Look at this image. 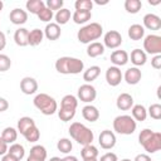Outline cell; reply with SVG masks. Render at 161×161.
<instances>
[{"label": "cell", "instance_id": "23", "mask_svg": "<svg viewBox=\"0 0 161 161\" xmlns=\"http://www.w3.org/2000/svg\"><path fill=\"white\" fill-rule=\"evenodd\" d=\"M128 38L131 40H141L143 36H145V28L141 25V24H132L130 28H128Z\"/></svg>", "mask_w": 161, "mask_h": 161}, {"label": "cell", "instance_id": "15", "mask_svg": "<svg viewBox=\"0 0 161 161\" xmlns=\"http://www.w3.org/2000/svg\"><path fill=\"white\" fill-rule=\"evenodd\" d=\"M130 60V55L126 50H113L112 54H111V62L113 63L114 67H122V65H126L127 62Z\"/></svg>", "mask_w": 161, "mask_h": 161}, {"label": "cell", "instance_id": "47", "mask_svg": "<svg viewBox=\"0 0 161 161\" xmlns=\"http://www.w3.org/2000/svg\"><path fill=\"white\" fill-rule=\"evenodd\" d=\"M133 161H152L151 157L147 155V153H138Z\"/></svg>", "mask_w": 161, "mask_h": 161}, {"label": "cell", "instance_id": "22", "mask_svg": "<svg viewBox=\"0 0 161 161\" xmlns=\"http://www.w3.org/2000/svg\"><path fill=\"white\" fill-rule=\"evenodd\" d=\"M28 36H29V30L26 28H19L14 33V42L19 47H26Z\"/></svg>", "mask_w": 161, "mask_h": 161}, {"label": "cell", "instance_id": "27", "mask_svg": "<svg viewBox=\"0 0 161 161\" xmlns=\"http://www.w3.org/2000/svg\"><path fill=\"white\" fill-rule=\"evenodd\" d=\"M101 74V68L98 65H91L88 69H86L83 72V80L86 83H92L93 80H96L98 78V75Z\"/></svg>", "mask_w": 161, "mask_h": 161}, {"label": "cell", "instance_id": "12", "mask_svg": "<svg viewBox=\"0 0 161 161\" xmlns=\"http://www.w3.org/2000/svg\"><path fill=\"white\" fill-rule=\"evenodd\" d=\"M20 89L24 94H34L38 91V82L33 77H24L20 80Z\"/></svg>", "mask_w": 161, "mask_h": 161}, {"label": "cell", "instance_id": "38", "mask_svg": "<svg viewBox=\"0 0 161 161\" xmlns=\"http://www.w3.org/2000/svg\"><path fill=\"white\" fill-rule=\"evenodd\" d=\"M23 136H24V138H25L28 142L34 143V142H36V141L39 140V137H40V131H39V128H38L36 126H34V127L29 128Z\"/></svg>", "mask_w": 161, "mask_h": 161}, {"label": "cell", "instance_id": "17", "mask_svg": "<svg viewBox=\"0 0 161 161\" xmlns=\"http://www.w3.org/2000/svg\"><path fill=\"white\" fill-rule=\"evenodd\" d=\"M78 107V99L73 94H65L60 101V111L75 112Z\"/></svg>", "mask_w": 161, "mask_h": 161}, {"label": "cell", "instance_id": "10", "mask_svg": "<svg viewBox=\"0 0 161 161\" xmlns=\"http://www.w3.org/2000/svg\"><path fill=\"white\" fill-rule=\"evenodd\" d=\"M122 44V35L117 30H109L103 36V45L108 49H117Z\"/></svg>", "mask_w": 161, "mask_h": 161}, {"label": "cell", "instance_id": "18", "mask_svg": "<svg viewBox=\"0 0 161 161\" xmlns=\"http://www.w3.org/2000/svg\"><path fill=\"white\" fill-rule=\"evenodd\" d=\"M43 31H44V36L48 40H57L60 38L62 34V29L57 23H48Z\"/></svg>", "mask_w": 161, "mask_h": 161}, {"label": "cell", "instance_id": "5", "mask_svg": "<svg viewBox=\"0 0 161 161\" xmlns=\"http://www.w3.org/2000/svg\"><path fill=\"white\" fill-rule=\"evenodd\" d=\"M34 106L45 116H52L58 111L57 101L47 93H39L33 99Z\"/></svg>", "mask_w": 161, "mask_h": 161}, {"label": "cell", "instance_id": "46", "mask_svg": "<svg viewBox=\"0 0 161 161\" xmlns=\"http://www.w3.org/2000/svg\"><path fill=\"white\" fill-rule=\"evenodd\" d=\"M8 148H9V146H8V143L1 138V136H0V156H4L5 153H8Z\"/></svg>", "mask_w": 161, "mask_h": 161}, {"label": "cell", "instance_id": "30", "mask_svg": "<svg viewBox=\"0 0 161 161\" xmlns=\"http://www.w3.org/2000/svg\"><path fill=\"white\" fill-rule=\"evenodd\" d=\"M98 148L96 146L91 145H86L83 146V148L80 150V156L83 160H89V158H97L98 157Z\"/></svg>", "mask_w": 161, "mask_h": 161}, {"label": "cell", "instance_id": "44", "mask_svg": "<svg viewBox=\"0 0 161 161\" xmlns=\"http://www.w3.org/2000/svg\"><path fill=\"white\" fill-rule=\"evenodd\" d=\"M98 161H118V157L114 152H107V153L102 155Z\"/></svg>", "mask_w": 161, "mask_h": 161}, {"label": "cell", "instance_id": "54", "mask_svg": "<svg viewBox=\"0 0 161 161\" xmlns=\"http://www.w3.org/2000/svg\"><path fill=\"white\" fill-rule=\"evenodd\" d=\"M49 161H63V160H62L60 157H57V156H54V157H52Z\"/></svg>", "mask_w": 161, "mask_h": 161}, {"label": "cell", "instance_id": "34", "mask_svg": "<svg viewBox=\"0 0 161 161\" xmlns=\"http://www.w3.org/2000/svg\"><path fill=\"white\" fill-rule=\"evenodd\" d=\"M8 153L13 155L15 158H18V160L20 161V160L25 156V148H24V146H23V145L14 142V143H11V145H10V147L8 148Z\"/></svg>", "mask_w": 161, "mask_h": 161}, {"label": "cell", "instance_id": "11", "mask_svg": "<svg viewBox=\"0 0 161 161\" xmlns=\"http://www.w3.org/2000/svg\"><path fill=\"white\" fill-rule=\"evenodd\" d=\"M122 78H123V74L118 67L112 65L106 70V80L111 87H117L121 83Z\"/></svg>", "mask_w": 161, "mask_h": 161}, {"label": "cell", "instance_id": "50", "mask_svg": "<svg viewBox=\"0 0 161 161\" xmlns=\"http://www.w3.org/2000/svg\"><path fill=\"white\" fill-rule=\"evenodd\" d=\"M1 161H19L18 158H15L13 155L10 153H5L4 156H1Z\"/></svg>", "mask_w": 161, "mask_h": 161}, {"label": "cell", "instance_id": "43", "mask_svg": "<svg viewBox=\"0 0 161 161\" xmlns=\"http://www.w3.org/2000/svg\"><path fill=\"white\" fill-rule=\"evenodd\" d=\"M63 4H64L63 0H47L45 6H47L48 9H50L52 11H54V10L58 11V10L63 9Z\"/></svg>", "mask_w": 161, "mask_h": 161}, {"label": "cell", "instance_id": "6", "mask_svg": "<svg viewBox=\"0 0 161 161\" xmlns=\"http://www.w3.org/2000/svg\"><path fill=\"white\" fill-rule=\"evenodd\" d=\"M136 127L137 122L128 114H121L113 119V131L119 135H132Z\"/></svg>", "mask_w": 161, "mask_h": 161}, {"label": "cell", "instance_id": "31", "mask_svg": "<svg viewBox=\"0 0 161 161\" xmlns=\"http://www.w3.org/2000/svg\"><path fill=\"white\" fill-rule=\"evenodd\" d=\"M54 18H55V23H57V24L60 26V25H64V24H67V23L70 20V18H72V14H70V10H68V9L63 8V9L58 10V11L55 13Z\"/></svg>", "mask_w": 161, "mask_h": 161}, {"label": "cell", "instance_id": "16", "mask_svg": "<svg viewBox=\"0 0 161 161\" xmlns=\"http://www.w3.org/2000/svg\"><path fill=\"white\" fill-rule=\"evenodd\" d=\"M123 78H125V80H126L127 84L135 86V84H137V83L141 80L142 73H141V70H140L137 67H131V68H128V69L125 72Z\"/></svg>", "mask_w": 161, "mask_h": 161}, {"label": "cell", "instance_id": "55", "mask_svg": "<svg viewBox=\"0 0 161 161\" xmlns=\"http://www.w3.org/2000/svg\"><path fill=\"white\" fill-rule=\"evenodd\" d=\"M3 8H4V3H3V1L0 0V11L3 10Z\"/></svg>", "mask_w": 161, "mask_h": 161}, {"label": "cell", "instance_id": "9", "mask_svg": "<svg viewBox=\"0 0 161 161\" xmlns=\"http://www.w3.org/2000/svg\"><path fill=\"white\" fill-rule=\"evenodd\" d=\"M116 135L113 131L111 130H103L101 133H99V137H98V143L99 146L103 148V150H111L116 146Z\"/></svg>", "mask_w": 161, "mask_h": 161}, {"label": "cell", "instance_id": "37", "mask_svg": "<svg viewBox=\"0 0 161 161\" xmlns=\"http://www.w3.org/2000/svg\"><path fill=\"white\" fill-rule=\"evenodd\" d=\"M57 148H58V151H60L62 153H65V155H68L70 151H72V148H73V145H72V141L69 140V138H60L58 142H57Z\"/></svg>", "mask_w": 161, "mask_h": 161}, {"label": "cell", "instance_id": "8", "mask_svg": "<svg viewBox=\"0 0 161 161\" xmlns=\"http://www.w3.org/2000/svg\"><path fill=\"white\" fill-rule=\"evenodd\" d=\"M96 97H97V91L92 84L84 83L78 88V99L80 102L91 103L96 99Z\"/></svg>", "mask_w": 161, "mask_h": 161}, {"label": "cell", "instance_id": "51", "mask_svg": "<svg viewBox=\"0 0 161 161\" xmlns=\"http://www.w3.org/2000/svg\"><path fill=\"white\" fill-rule=\"evenodd\" d=\"M63 161H78V158L75 157V156H73V155H67L64 158H62Z\"/></svg>", "mask_w": 161, "mask_h": 161}, {"label": "cell", "instance_id": "52", "mask_svg": "<svg viewBox=\"0 0 161 161\" xmlns=\"http://www.w3.org/2000/svg\"><path fill=\"white\" fill-rule=\"evenodd\" d=\"M26 161H43V160H40V158H36V157H33V156H28Z\"/></svg>", "mask_w": 161, "mask_h": 161}, {"label": "cell", "instance_id": "48", "mask_svg": "<svg viewBox=\"0 0 161 161\" xmlns=\"http://www.w3.org/2000/svg\"><path fill=\"white\" fill-rule=\"evenodd\" d=\"M8 108H9V102L5 98L0 97V112H5Z\"/></svg>", "mask_w": 161, "mask_h": 161}, {"label": "cell", "instance_id": "41", "mask_svg": "<svg viewBox=\"0 0 161 161\" xmlns=\"http://www.w3.org/2000/svg\"><path fill=\"white\" fill-rule=\"evenodd\" d=\"M36 16L39 18V20H40V21L50 23V20L54 18V14H53V11H52L50 9H48V8L45 6V8H43V9L38 13V15H36Z\"/></svg>", "mask_w": 161, "mask_h": 161}, {"label": "cell", "instance_id": "26", "mask_svg": "<svg viewBox=\"0 0 161 161\" xmlns=\"http://www.w3.org/2000/svg\"><path fill=\"white\" fill-rule=\"evenodd\" d=\"M103 53H104L103 43L93 42V43H89L88 47H87V55L91 57V58H97V57L102 55Z\"/></svg>", "mask_w": 161, "mask_h": 161}, {"label": "cell", "instance_id": "45", "mask_svg": "<svg viewBox=\"0 0 161 161\" xmlns=\"http://www.w3.org/2000/svg\"><path fill=\"white\" fill-rule=\"evenodd\" d=\"M151 65L155 69H161V54L153 55V58L151 59Z\"/></svg>", "mask_w": 161, "mask_h": 161}, {"label": "cell", "instance_id": "29", "mask_svg": "<svg viewBox=\"0 0 161 161\" xmlns=\"http://www.w3.org/2000/svg\"><path fill=\"white\" fill-rule=\"evenodd\" d=\"M1 138L8 143V145H11L16 141L18 138V130L14 128V127H5L3 130V133H1Z\"/></svg>", "mask_w": 161, "mask_h": 161}, {"label": "cell", "instance_id": "14", "mask_svg": "<svg viewBox=\"0 0 161 161\" xmlns=\"http://www.w3.org/2000/svg\"><path fill=\"white\" fill-rule=\"evenodd\" d=\"M9 19L14 25H23L28 20V13L20 8H15L10 11Z\"/></svg>", "mask_w": 161, "mask_h": 161}, {"label": "cell", "instance_id": "1", "mask_svg": "<svg viewBox=\"0 0 161 161\" xmlns=\"http://www.w3.org/2000/svg\"><path fill=\"white\" fill-rule=\"evenodd\" d=\"M138 142L148 153H155L161 148V133L150 128H143L138 135Z\"/></svg>", "mask_w": 161, "mask_h": 161}, {"label": "cell", "instance_id": "24", "mask_svg": "<svg viewBox=\"0 0 161 161\" xmlns=\"http://www.w3.org/2000/svg\"><path fill=\"white\" fill-rule=\"evenodd\" d=\"M131 113H132V118L137 122H143L147 118V109L145 106L142 104H133L131 108Z\"/></svg>", "mask_w": 161, "mask_h": 161}, {"label": "cell", "instance_id": "4", "mask_svg": "<svg viewBox=\"0 0 161 161\" xmlns=\"http://www.w3.org/2000/svg\"><path fill=\"white\" fill-rule=\"evenodd\" d=\"M102 34H103V28L99 23H89L78 30L77 38H78L79 43L89 44L97 39H99L102 36Z\"/></svg>", "mask_w": 161, "mask_h": 161}, {"label": "cell", "instance_id": "32", "mask_svg": "<svg viewBox=\"0 0 161 161\" xmlns=\"http://www.w3.org/2000/svg\"><path fill=\"white\" fill-rule=\"evenodd\" d=\"M92 18V13L91 11H80V10H75L72 15V19L75 24H86L91 20Z\"/></svg>", "mask_w": 161, "mask_h": 161}, {"label": "cell", "instance_id": "7", "mask_svg": "<svg viewBox=\"0 0 161 161\" xmlns=\"http://www.w3.org/2000/svg\"><path fill=\"white\" fill-rule=\"evenodd\" d=\"M143 52L146 54H161V36L156 34H150L143 39Z\"/></svg>", "mask_w": 161, "mask_h": 161}, {"label": "cell", "instance_id": "56", "mask_svg": "<svg viewBox=\"0 0 161 161\" xmlns=\"http://www.w3.org/2000/svg\"><path fill=\"white\" fill-rule=\"evenodd\" d=\"M83 161H98L97 158H89V160H83Z\"/></svg>", "mask_w": 161, "mask_h": 161}, {"label": "cell", "instance_id": "49", "mask_svg": "<svg viewBox=\"0 0 161 161\" xmlns=\"http://www.w3.org/2000/svg\"><path fill=\"white\" fill-rule=\"evenodd\" d=\"M6 47V38H5V34L0 30V52Z\"/></svg>", "mask_w": 161, "mask_h": 161}, {"label": "cell", "instance_id": "33", "mask_svg": "<svg viewBox=\"0 0 161 161\" xmlns=\"http://www.w3.org/2000/svg\"><path fill=\"white\" fill-rule=\"evenodd\" d=\"M25 6H26V10L29 13L38 15V13L43 8H45V3L43 0H28L26 4H25Z\"/></svg>", "mask_w": 161, "mask_h": 161}, {"label": "cell", "instance_id": "28", "mask_svg": "<svg viewBox=\"0 0 161 161\" xmlns=\"http://www.w3.org/2000/svg\"><path fill=\"white\" fill-rule=\"evenodd\" d=\"M36 126L34 119L31 117H28V116H24V117H20L19 121H18V132H20V135H24L29 128Z\"/></svg>", "mask_w": 161, "mask_h": 161}, {"label": "cell", "instance_id": "25", "mask_svg": "<svg viewBox=\"0 0 161 161\" xmlns=\"http://www.w3.org/2000/svg\"><path fill=\"white\" fill-rule=\"evenodd\" d=\"M44 39V31L35 28L33 30L29 31V36H28V45H31V47H36L39 45Z\"/></svg>", "mask_w": 161, "mask_h": 161}, {"label": "cell", "instance_id": "36", "mask_svg": "<svg viewBox=\"0 0 161 161\" xmlns=\"http://www.w3.org/2000/svg\"><path fill=\"white\" fill-rule=\"evenodd\" d=\"M29 156H33V157H36V158H40V160L45 161L47 160V150L42 145H35L30 148Z\"/></svg>", "mask_w": 161, "mask_h": 161}, {"label": "cell", "instance_id": "57", "mask_svg": "<svg viewBox=\"0 0 161 161\" xmlns=\"http://www.w3.org/2000/svg\"><path fill=\"white\" fill-rule=\"evenodd\" d=\"M121 161H132V160H130V158H123V160H121Z\"/></svg>", "mask_w": 161, "mask_h": 161}, {"label": "cell", "instance_id": "3", "mask_svg": "<svg viewBox=\"0 0 161 161\" xmlns=\"http://www.w3.org/2000/svg\"><path fill=\"white\" fill-rule=\"evenodd\" d=\"M69 135L74 141H77L79 145L83 146L91 145L94 138L93 131L80 122H73L69 126Z\"/></svg>", "mask_w": 161, "mask_h": 161}, {"label": "cell", "instance_id": "40", "mask_svg": "<svg viewBox=\"0 0 161 161\" xmlns=\"http://www.w3.org/2000/svg\"><path fill=\"white\" fill-rule=\"evenodd\" d=\"M74 8L75 10H80V11H91L93 8V1L92 0H77L74 3Z\"/></svg>", "mask_w": 161, "mask_h": 161}, {"label": "cell", "instance_id": "19", "mask_svg": "<svg viewBox=\"0 0 161 161\" xmlns=\"http://www.w3.org/2000/svg\"><path fill=\"white\" fill-rule=\"evenodd\" d=\"M116 106L118 109L121 111H128L132 108L133 106V97L128 93H121L118 97H117V101H116Z\"/></svg>", "mask_w": 161, "mask_h": 161}, {"label": "cell", "instance_id": "53", "mask_svg": "<svg viewBox=\"0 0 161 161\" xmlns=\"http://www.w3.org/2000/svg\"><path fill=\"white\" fill-rule=\"evenodd\" d=\"M94 3H96V4H98V5H106V4H108V1H107V0H106V1H99V0H96Z\"/></svg>", "mask_w": 161, "mask_h": 161}, {"label": "cell", "instance_id": "42", "mask_svg": "<svg viewBox=\"0 0 161 161\" xmlns=\"http://www.w3.org/2000/svg\"><path fill=\"white\" fill-rule=\"evenodd\" d=\"M11 67V60L6 54L0 53V72H6Z\"/></svg>", "mask_w": 161, "mask_h": 161}, {"label": "cell", "instance_id": "20", "mask_svg": "<svg viewBox=\"0 0 161 161\" xmlns=\"http://www.w3.org/2000/svg\"><path fill=\"white\" fill-rule=\"evenodd\" d=\"M82 116L88 122H96L99 118V111L97 107H94L92 104H87L82 108Z\"/></svg>", "mask_w": 161, "mask_h": 161}, {"label": "cell", "instance_id": "13", "mask_svg": "<svg viewBox=\"0 0 161 161\" xmlns=\"http://www.w3.org/2000/svg\"><path fill=\"white\" fill-rule=\"evenodd\" d=\"M143 28L148 29V30H158L161 28V18L156 14L148 13L143 16Z\"/></svg>", "mask_w": 161, "mask_h": 161}, {"label": "cell", "instance_id": "2", "mask_svg": "<svg viewBox=\"0 0 161 161\" xmlns=\"http://www.w3.org/2000/svg\"><path fill=\"white\" fill-rule=\"evenodd\" d=\"M55 69L60 74H79L84 69V63L74 57H60L55 60Z\"/></svg>", "mask_w": 161, "mask_h": 161}, {"label": "cell", "instance_id": "35", "mask_svg": "<svg viewBox=\"0 0 161 161\" xmlns=\"http://www.w3.org/2000/svg\"><path fill=\"white\" fill-rule=\"evenodd\" d=\"M142 8L141 0H126L125 1V9L130 14H137Z\"/></svg>", "mask_w": 161, "mask_h": 161}, {"label": "cell", "instance_id": "39", "mask_svg": "<svg viewBox=\"0 0 161 161\" xmlns=\"http://www.w3.org/2000/svg\"><path fill=\"white\" fill-rule=\"evenodd\" d=\"M147 116H150L151 118L158 121L161 118V104L160 103H153L148 107L147 109Z\"/></svg>", "mask_w": 161, "mask_h": 161}, {"label": "cell", "instance_id": "21", "mask_svg": "<svg viewBox=\"0 0 161 161\" xmlns=\"http://www.w3.org/2000/svg\"><path fill=\"white\" fill-rule=\"evenodd\" d=\"M131 62H132V64H135V67H137V68L141 67V65H145L146 62H147V54H146L143 50L136 48V49H133V50L131 52Z\"/></svg>", "mask_w": 161, "mask_h": 161}]
</instances>
